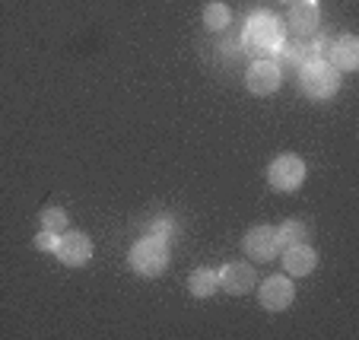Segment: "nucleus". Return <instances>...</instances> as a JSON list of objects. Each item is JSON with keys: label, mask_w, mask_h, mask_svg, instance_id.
<instances>
[{"label": "nucleus", "mask_w": 359, "mask_h": 340, "mask_svg": "<svg viewBox=\"0 0 359 340\" xmlns=\"http://www.w3.org/2000/svg\"><path fill=\"white\" fill-rule=\"evenodd\" d=\"M242 41L251 55H267L283 45V26L271 13H255L242 29Z\"/></svg>", "instance_id": "f257e3e1"}, {"label": "nucleus", "mask_w": 359, "mask_h": 340, "mask_svg": "<svg viewBox=\"0 0 359 340\" xmlns=\"http://www.w3.org/2000/svg\"><path fill=\"white\" fill-rule=\"evenodd\" d=\"M299 86L309 99H331L340 89V74L327 61H305L299 67Z\"/></svg>", "instance_id": "f03ea898"}, {"label": "nucleus", "mask_w": 359, "mask_h": 340, "mask_svg": "<svg viewBox=\"0 0 359 340\" xmlns=\"http://www.w3.org/2000/svg\"><path fill=\"white\" fill-rule=\"evenodd\" d=\"M130 267H134L140 277H159V273L169 267V245L156 236L140 238L130 252Z\"/></svg>", "instance_id": "7ed1b4c3"}, {"label": "nucleus", "mask_w": 359, "mask_h": 340, "mask_svg": "<svg viewBox=\"0 0 359 340\" xmlns=\"http://www.w3.org/2000/svg\"><path fill=\"white\" fill-rule=\"evenodd\" d=\"M267 182H271V188H277V191H296L299 184L305 182V163L299 156H292V153H283V156H277L271 163Z\"/></svg>", "instance_id": "20e7f679"}, {"label": "nucleus", "mask_w": 359, "mask_h": 340, "mask_svg": "<svg viewBox=\"0 0 359 340\" xmlns=\"http://www.w3.org/2000/svg\"><path fill=\"white\" fill-rule=\"evenodd\" d=\"M280 80H283V74H280L277 61H255L245 74V86L255 95H273L280 89Z\"/></svg>", "instance_id": "39448f33"}, {"label": "nucleus", "mask_w": 359, "mask_h": 340, "mask_svg": "<svg viewBox=\"0 0 359 340\" xmlns=\"http://www.w3.org/2000/svg\"><path fill=\"white\" fill-rule=\"evenodd\" d=\"M217 280H219V286H223L229 296H245V293H251V290H255L258 273H255V267H251V264L232 261V264H226L223 271H217Z\"/></svg>", "instance_id": "423d86ee"}, {"label": "nucleus", "mask_w": 359, "mask_h": 340, "mask_svg": "<svg viewBox=\"0 0 359 340\" xmlns=\"http://www.w3.org/2000/svg\"><path fill=\"white\" fill-rule=\"evenodd\" d=\"M245 254L255 261H273L280 254V242H277V229L273 226H255L245 236Z\"/></svg>", "instance_id": "0eeeda50"}, {"label": "nucleus", "mask_w": 359, "mask_h": 340, "mask_svg": "<svg viewBox=\"0 0 359 340\" xmlns=\"http://www.w3.org/2000/svg\"><path fill=\"white\" fill-rule=\"evenodd\" d=\"M55 252H57V258H61V264L83 267L93 258V242H89V236H83V232H64V236L57 238Z\"/></svg>", "instance_id": "6e6552de"}, {"label": "nucleus", "mask_w": 359, "mask_h": 340, "mask_svg": "<svg viewBox=\"0 0 359 340\" xmlns=\"http://www.w3.org/2000/svg\"><path fill=\"white\" fill-rule=\"evenodd\" d=\"M292 296H296L292 280H286L283 273L267 277L264 283H261V306H264L267 312H283V308H290L292 306Z\"/></svg>", "instance_id": "1a4fd4ad"}, {"label": "nucleus", "mask_w": 359, "mask_h": 340, "mask_svg": "<svg viewBox=\"0 0 359 340\" xmlns=\"http://www.w3.org/2000/svg\"><path fill=\"white\" fill-rule=\"evenodd\" d=\"M315 264H318V254L312 252V248L305 245H290L283 248V267L290 277H305V273H312Z\"/></svg>", "instance_id": "9d476101"}, {"label": "nucleus", "mask_w": 359, "mask_h": 340, "mask_svg": "<svg viewBox=\"0 0 359 340\" xmlns=\"http://www.w3.org/2000/svg\"><path fill=\"white\" fill-rule=\"evenodd\" d=\"M290 29L296 35H312L318 29V7H315L312 0H296L290 4Z\"/></svg>", "instance_id": "9b49d317"}, {"label": "nucleus", "mask_w": 359, "mask_h": 340, "mask_svg": "<svg viewBox=\"0 0 359 340\" xmlns=\"http://www.w3.org/2000/svg\"><path fill=\"white\" fill-rule=\"evenodd\" d=\"M331 67L334 70H356L359 67V41L356 35H340L331 45Z\"/></svg>", "instance_id": "f8f14e48"}, {"label": "nucleus", "mask_w": 359, "mask_h": 340, "mask_svg": "<svg viewBox=\"0 0 359 340\" xmlns=\"http://www.w3.org/2000/svg\"><path fill=\"white\" fill-rule=\"evenodd\" d=\"M188 290H191V296H197V299H207V296H213L219 290L217 271H210V267H201V271H194L188 277Z\"/></svg>", "instance_id": "ddd939ff"}, {"label": "nucleus", "mask_w": 359, "mask_h": 340, "mask_svg": "<svg viewBox=\"0 0 359 340\" xmlns=\"http://www.w3.org/2000/svg\"><path fill=\"white\" fill-rule=\"evenodd\" d=\"M277 242H280V248L302 245V242H309V226L299 223V219H290V223H283L277 229Z\"/></svg>", "instance_id": "4468645a"}, {"label": "nucleus", "mask_w": 359, "mask_h": 340, "mask_svg": "<svg viewBox=\"0 0 359 340\" xmlns=\"http://www.w3.org/2000/svg\"><path fill=\"white\" fill-rule=\"evenodd\" d=\"M232 13L226 4H207V10H203V26L210 29V32H223L226 26H229Z\"/></svg>", "instance_id": "2eb2a0df"}, {"label": "nucleus", "mask_w": 359, "mask_h": 340, "mask_svg": "<svg viewBox=\"0 0 359 340\" xmlns=\"http://www.w3.org/2000/svg\"><path fill=\"white\" fill-rule=\"evenodd\" d=\"M41 229L61 236V229H67V210H61V207H48V210H41Z\"/></svg>", "instance_id": "dca6fc26"}, {"label": "nucleus", "mask_w": 359, "mask_h": 340, "mask_svg": "<svg viewBox=\"0 0 359 340\" xmlns=\"http://www.w3.org/2000/svg\"><path fill=\"white\" fill-rule=\"evenodd\" d=\"M149 236L163 238L165 245H169V238L175 236V223H172L169 217H159V219H153V226H149Z\"/></svg>", "instance_id": "f3484780"}, {"label": "nucleus", "mask_w": 359, "mask_h": 340, "mask_svg": "<svg viewBox=\"0 0 359 340\" xmlns=\"http://www.w3.org/2000/svg\"><path fill=\"white\" fill-rule=\"evenodd\" d=\"M57 232H48V229H41L39 236H35V248H39V252H55L57 248Z\"/></svg>", "instance_id": "a211bd4d"}, {"label": "nucleus", "mask_w": 359, "mask_h": 340, "mask_svg": "<svg viewBox=\"0 0 359 340\" xmlns=\"http://www.w3.org/2000/svg\"><path fill=\"white\" fill-rule=\"evenodd\" d=\"M277 4H296V0H277Z\"/></svg>", "instance_id": "6ab92c4d"}]
</instances>
